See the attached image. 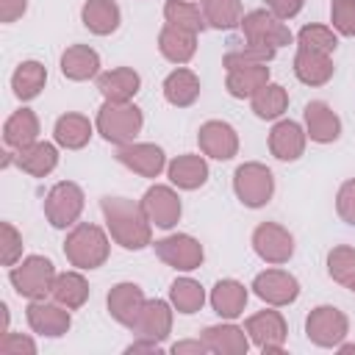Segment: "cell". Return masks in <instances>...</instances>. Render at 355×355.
Masks as SVG:
<instances>
[{"label":"cell","mask_w":355,"mask_h":355,"mask_svg":"<svg viewBox=\"0 0 355 355\" xmlns=\"http://www.w3.org/2000/svg\"><path fill=\"white\" fill-rule=\"evenodd\" d=\"M100 208H103V216L108 222V233L119 247L141 250L150 244L153 222L147 219L141 202H133L128 197H103Z\"/></svg>","instance_id":"1"},{"label":"cell","mask_w":355,"mask_h":355,"mask_svg":"<svg viewBox=\"0 0 355 355\" xmlns=\"http://www.w3.org/2000/svg\"><path fill=\"white\" fill-rule=\"evenodd\" d=\"M64 255L78 269H97L108 258V236L103 233V227L80 222L69 230L64 241Z\"/></svg>","instance_id":"2"},{"label":"cell","mask_w":355,"mask_h":355,"mask_svg":"<svg viewBox=\"0 0 355 355\" xmlns=\"http://www.w3.org/2000/svg\"><path fill=\"white\" fill-rule=\"evenodd\" d=\"M141 111L133 103H108L97 111V130L103 133L105 141L125 147L136 139V133L141 130Z\"/></svg>","instance_id":"3"},{"label":"cell","mask_w":355,"mask_h":355,"mask_svg":"<svg viewBox=\"0 0 355 355\" xmlns=\"http://www.w3.org/2000/svg\"><path fill=\"white\" fill-rule=\"evenodd\" d=\"M8 280L14 286V291L25 300H44L53 288L55 280V269L53 261L44 255H28L19 266H11Z\"/></svg>","instance_id":"4"},{"label":"cell","mask_w":355,"mask_h":355,"mask_svg":"<svg viewBox=\"0 0 355 355\" xmlns=\"http://www.w3.org/2000/svg\"><path fill=\"white\" fill-rule=\"evenodd\" d=\"M233 191L241 200V205L261 208L275 194V178H272V172L263 164L250 161V164H241L236 169V175H233Z\"/></svg>","instance_id":"5"},{"label":"cell","mask_w":355,"mask_h":355,"mask_svg":"<svg viewBox=\"0 0 355 355\" xmlns=\"http://www.w3.org/2000/svg\"><path fill=\"white\" fill-rule=\"evenodd\" d=\"M83 211V191L78 183L72 180H64V183H55L47 197H44V216L53 227H69L78 222Z\"/></svg>","instance_id":"6"},{"label":"cell","mask_w":355,"mask_h":355,"mask_svg":"<svg viewBox=\"0 0 355 355\" xmlns=\"http://www.w3.org/2000/svg\"><path fill=\"white\" fill-rule=\"evenodd\" d=\"M347 330H349L347 316L333 305H319L305 319L308 341H313L316 347H338L344 341Z\"/></svg>","instance_id":"7"},{"label":"cell","mask_w":355,"mask_h":355,"mask_svg":"<svg viewBox=\"0 0 355 355\" xmlns=\"http://www.w3.org/2000/svg\"><path fill=\"white\" fill-rule=\"evenodd\" d=\"M252 250L266 263L280 266L294 255V239H291V233L286 227H280L275 222H261L252 230Z\"/></svg>","instance_id":"8"},{"label":"cell","mask_w":355,"mask_h":355,"mask_svg":"<svg viewBox=\"0 0 355 355\" xmlns=\"http://www.w3.org/2000/svg\"><path fill=\"white\" fill-rule=\"evenodd\" d=\"M241 33L250 42H261V44H272V47H283L291 44V31L286 28L283 19H277L272 11H250L241 17Z\"/></svg>","instance_id":"9"},{"label":"cell","mask_w":355,"mask_h":355,"mask_svg":"<svg viewBox=\"0 0 355 355\" xmlns=\"http://www.w3.org/2000/svg\"><path fill=\"white\" fill-rule=\"evenodd\" d=\"M155 255L180 272H191L202 263V244L189 233H175L155 241Z\"/></svg>","instance_id":"10"},{"label":"cell","mask_w":355,"mask_h":355,"mask_svg":"<svg viewBox=\"0 0 355 355\" xmlns=\"http://www.w3.org/2000/svg\"><path fill=\"white\" fill-rule=\"evenodd\" d=\"M244 330L250 336V341L261 349V352H280L283 341H286V322L280 316V311H258L244 322Z\"/></svg>","instance_id":"11"},{"label":"cell","mask_w":355,"mask_h":355,"mask_svg":"<svg viewBox=\"0 0 355 355\" xmlns=\"http://www.w3.org/2000/svg\"><path fill=\"white\" fill-rule=\"evenodd\" d=\"M252 291H255L263 302L280 308V305H291V302L297 300L300 283H297L294 275H288V272H283V269H266V272L255 275Z\"/></svg>","instance_id":"12"},{"label":"cell","mask_w":355,"mask_h":355,"mask_svg":"<svg viewBox=\"0 0 355 355\" xmlns=\"http://www.w3.org/2000/svg\"><path fill=\"white\" fill-rule=\"evenodd\" d=\"M28 324L33 333L39 336H50V338H58L69 330L72 324V316H69V308H64L61 302H44V300H31L28 305Z\"/></svg>","instance_id":"13"},{"label":"cell","mask_w":355,"mask_h":355,"mask_svg":"<svg viewBox=\"0 0 355 355\" xmlns=\"http://www.w3.org/2000/svg\"><path fill=\"white\" fill-rule=\"evenodd\" d=\"M116 161L125 164L130 172L141 175V178H158L166 169V155L161 147L155 144H144V141H130L125 147L116 150Z\"/></svg>","instance_id":"14"},{"label":"cell","mask_w":355,"mask_h":355,"mask_svg":"<svg viewBox=\"0 0 355 355\" xmlns=\"http://www.w3.org/2000/svg\"><path fill=\"white\" fill-rule=\"evenodd\" d=\"M197 144L200 150L208 155V158H216V161H227L239 153V136L236 130L222 122V119H211L205 122L200 130H197Z\"/></svg>","instance_id":"15"},{"label":"cell","mask_w":355,"mask_h":355,"mask_svg":"<svg viewBox=\"0 0 355 355\" xmlns=\"http://www.w3.org/2000/svg\"><path fill=\"white\" fill-rule=\"evenodd\" d=\"M141 208H144L147 219L155 227H164V230H169L180 219V211H183L180 197L169 186H150L141 197Z\"/></svg>","instance_id":"16"},{"label":"cell","mask_w":355,"mask_h":355,"mask_svg":"<svg viewBox=\"0 0 355 355\" xmlns=\"http://www.w3.org/2000/svg\"><path fill=\"white\" fill-rule=\"evenodd\" d=\"M144 294L136 283H116L111 291H108V313L125 324V327H133L141 308H144Z\"/></svg>","instance_id":"17"},{"label":"cell","mask_w":355,"mask_h":355,"mask_svg":"<svg viewBox=\"0 0 355 355\" xmlns=\"http://www.w3.org/2000/svg\"><path fill=\"white\" fill-rule=\"evenodd\" d=\"M141 78L130 67H114L108 72L97 75V89L108 103H130V97L139 92Z\"/></svg>","instance_id":"18"},{"label":"cell","mask_w":355,"mask_h":355,"mask_svg":"<svg viewBox=\"0 0 355 355\" xmlns=\"http://www.w3.org/2000/svg\"><path fill=\"white\" fill-rule=\"evenodd\" d=\"M136 333V338H153V341H164L172 330V311L164 300H147L136 324L130 327Z\"/></svg>","instance_id":"19"},{"label":"cell","mask_w":355,"mask_h":355,"mask_svg":"<svg viewBox=\"0 0 355 355\" xmlns=\"http://www.w3.org/2000/svg\"><path fill=\"white\" fill-rule=\"evenodd\" d=\"M305 128H308L311 141L330 144L341 133V119L336 116V111L324 100H311L305 105Z\"/></svg>","instance_id":"20"},{"label":"cell","mask_w":355,"mask_h":355,"mask_svg":"<svg viewBox=\"0 0 355 355\" xmlns=\"http://www.w3.org/2000/svg\"><path fill=\"white\" fill-rule=\"evenodd\" d=\"M269 150L280 161H297L305 153V130L294 119H280L269 133Z\"/></svg>","instance_id":"21"},{"label":"cell","mask_w":355,"mask_h":355,"mask_svg":"<svg viewBox=\"0 0 355 355\" xmlns=\"http://www.w3.org/2000/svg\"><path fill=\"white\" fill-rule=\"evenodd\" d=\"M202 341L208 352H216V355H244L250 349L247 330L236 324H211L202 330Z\"/></svg>","instance_id":"22"},{"label":"cell","mask_w":355,"mask_h":355,"mask_svg":"<svg viewBox=\"0 0 355 355\" xmlns=\"http://www.w3.org/2000/svg\"><path fill=\"white\" fill-rule=\"evenodd\" d=\"M14 164L22 169V172H28V175H33V178H44V175H50L53 169H55V164H58V150L50 144V141H33V144H28V147H22V150H17L14 153Z\"/></svg>","instance_id":"23"},{"label":"cell","mask_w":355,"mask_h":355,"mask_svg":"<svg viewBox=\"0 0 355 355\" xmlns=\"http://www.w3.org/2000/svg\"><path fill=\"white\" fill-rule=\"evenodd\" d=\"M294 75H297L305 86H324V83L333 78V61H330V55H324V53L297 47V55H294Z\"/></svg>","instance_id":"24"},{"label":"cell","mask_w":355,"mask_h":355,"mask_svg":"<svg viewBox=\"0 0 355 355\" xmlns=\"http://www.w3.org/2000/svg\"><path fill=\"white\" fill-rule=\"evenodd\" d=\"M166 175L172 180V186L191 191V189H200L208 180V164H205L202 155L186 153V155H178L175 161L166 164Z\"/></svg>","instance_id":"25"},{"label":"cell","mask_w":355,"mask_h":355,"mask_svg":"<svg viewBox=\"0 0 355 355\" xmlns=\"http://www.w3.org/2000/svg\"><path fill=\"white\" fill-rule=\"evenodd\" d=\"M61 72L69 80H89L100 75V55L89 44H72L61 55Z\"/></svg>","instance_id":"26"},{"label":"cell","mask_w":355,"mask_h":355,"mask_svg":"<svg viewBox=\"0 0 355 355\" xmlns=\"http://www.w3.org/2000/svg\"><path fill=\"white\" fill-rule=\"evenodd\" d=\"M266 83H269V67L266 64H233V67H227V92L233 97H252Z\"/></svg>","instance_id":"27"},{"label":"cell","mask_w":355,"mask_h":355,"mask_svg":"<svg viewBox=\"0 0 355 355\" xmlns=\"http://www.w3.org/2000/svg\"><path fill=\"white\" fill-rule=\"evenodd\" d=\"M80 19L92 33L108 36L119 28L122 14H119V6L114 0H86L80 8Z\"/></svg>","instance_id":"28"},{"label":"cell","mask_w":355,"mask_h":355,"mask_svg":"<svg viewBox=\"0 0 355 355\" xmlns=\"http://www.w3.org/2000/svg\"><path fill=\"white\" fill-rule=\"evenodd\" d=\"M158 50L172 64H186L197 50V33L180 31L175 25H164L158 33Z\"/></svg>","instance_id":"29"},{"label":"cell","mask_w":355,"mask_h":355,"mask_svg":"<svg viewBox=\"0 0 355 355\" xmlns=\"http://www.w3.org/2000/svg\"><path fill=\"white\" fill-rule=\"evenodd\" d=\"M211 305L214 311L222 316V319H236L244 313V305H247V288L239 283V280H219L214 288H211Z\"/></svg>","instance_id":"30"},{"label":"cell","mask_w":355,"mask_h":355,"mask_svg":"<svg viewBox=\"0 0 355 355\" xmlns=\"http://www.w3.org/2000/svg\"><path fill=\"white\" fill-rule=\"evenodd\" d=\"M164 97H166V103H172V105H178V108L191 105V103L200 97V78H197L191 69L178 67V69L169 72L166 80H164Z\"/></svg>","instance_id":"31"},{"label":"cell","mask_w":355,"mask_h":355,"mask_svg":"<svg viewBox=\"0 0 355 355\" xmlns=\"http://www.w3.org/2000/svg\"><path fill=\"white\" fill-rule=\"evenodd\" d=\"M36 136H39V119H36V114L31 108L14 111L3 125V141L8 147H14V150H22V147L33 144Z\"/></svg>","instance_id":"32"},{"label":"cell","mask_w":355,"mask_h":355,"mask_svg":"<svg viewBox=\"0 0 355 355\" xmlns=\"http://www.w3.org/2000/svg\"><path fill=\"white\" fill-rule=\"evenodd\" d=\"M50 297L55 302H61L64 308L69 311H78L86 300H89V283L80 272H61L55 275L53 280V288H50Z\"/></svg>","instance_id":"33"},{"label":"cell","mask_w":355,"mask_h":355,"mask_svg":"<svg viewBox=\"0 0 355 355\" xmlns=\"http://www.w3.org/2000/svg\"><path fill=\"white\" fill-rule=\"evenodd\" d=\"M53 136H55V144H61L67 150H80L92 139V122L83 114H64L55 119Z\"/></svg>","instance_id":"34"},{"label":"cell","mask_w":355,"mask_h":355,"mask_svg":"<svg viewBox=\"0 0 355 355\" xmlns=\"http://www.w3.org/2000/svg\"><path fill=\"white\" fill-rule=\"evenodd\" d=\"M44 80H47L44 64H39V61H22L14 69V75H11V89H14V94L19 100H33V97L42 94Z\"/></svg>","instance_id":"35"},{"label":"cell","mask_w":355,"mask_h":355,"mask_svg":"<svg viewBox=\"0 0 355 355\" xmlns=\"http://www.w3.org/2000/svg\"><path fill=\"white\" fill-rule=\"evenodd\" d=\"M250 103H252V111H255V116H261V119H277V116H283V111L288 108V92L280 86V83H266V86H261L252 97H250Z\"/></svg>","instance_id":"36"},{"label":"cell","mask_w":355,"mask_h":355,"mask_svg":"<svg viewBox=\"0 0 355 355\" xmlns=\"http://www.w3.org/2000/svg\"><path fill=\"white\" fill-rule=\"evenodd\" d=\"M164 17H166V25H175V28L189 31V33H200L208 25L202 17V8L191 0H166Z\"/></svg>","instance_id":"37"},{"label":"cell","mask_w":355,"mask_h":355,"mask_svg":"<svg viewBox=\"0 0 355 355\" xmlns=\"http://www.w3.org/2000/svg\"><path fill=\"white\" fill-rule=\"evenodd\" d=\"M200 8H202L205 22L219 31H230L241 25V17H244L241 0H200Z\"/></svg>","instance_id":"38"},{"label":"cell","mask_w":355,"mask_h":355,"mask_svg":"<svg viewBox=\"0 0 355 355\" xmlns=\"http://www.w3.org/2000/svg\"><path fill=\"white\" fill-rule=\"evenodd\" d=\"M169 300L175 305L178 313H197L205 302V291L197 280L191 277H178L172 286H169Z\"/></svg>","instance_id":"39"},{"label":"cell","mask_w":355,"mask_h":355,"mask_svg":"<svg viewBox=\"0 0 355 355\" xmlns=\"http://www.w3.org/2000/svg\"><path fill=\"white\" fill-rule=\"evenodd\" d=\"M297 47L333 55L336 47H338V39H336L333 28H327V25H305V28H300V33H297Z\"/></svg>","instance_id":"40"},{"label":"cell","mask_w":355,"mask_h":355,"mask_svg":"<svg viewBox=\"0 0 355 355\" xmlns=\"http://www.w3.org/2000/svg\"><path fill=\"white\" fill-rule=\"evenodd\" d=\"M327 272L336 283H344L349 286L352 277H355V250L352 247H333L330 255H327Z\"/></svg>","instance_id":"41"},{"label":"cell","mask_w":355,"mask_h":355,"mask_svg":"<svg viewBox=\"0 0 355 355\" xmlns=\"http://www.w3.org/2000/svg\"><path fill=\"white\" fill-rule=\"evenodd\" d=\"M330 22L341 36H355V0H333Z\"/></svg>","instance_id":"42"},{"label":"cell","mask_w":355,"mask_h":355,"mask_svg":"<svg viewBox=\"0 0 355 355\" xmlns=\"http://www.w3.org/2000/svg\"><path fill=\"white\" fill-rule=\"evenodd\" d=\"M19 255H22V236L17 233V227L11 222H3L0 225V258H3V266H14Z\"/></svg>","instance_id":"43"},{"label":"cell","mask_w":355,"mask_h":355,"mask_svg":"<svg viewBox=\"0 0 355 355\" xmlns=\"http://www.w3.org/2000/svg\"><path fill=\"white\" fill-rule=\"evenodd\" d=\"M336 211L347 225H355V180L341 183V189L336 194Z\"/></svg>","instance_id":"44"},{"label":"cell","mask_w":355,"mask_h":355,"mask_svg":"<svg viewBox=\"0 0 355 355\" xmlns=\"http://www.w3.org/2000/svg\"><path fill=\"white\" fill-rule=\"evenodd\" d=\"M0 352H3V355H22V352L33 355V352H36V344H33L28 336H19V333H3V338H0Z\"/></svg>","instance_id":"45"},{"label":"cell","mask_w":355,"mask_h":355,"mask_svg":"<svg viewBox=\"0 0 355 355\" xmlns=\"http://www.w3.org/2000/svg\"><path fill=\"white\" fill-rule=\"evenodd\" d=\"M266 6L277 19H291V17H297L302 11L305 0H266Z\"/></svg>","instance_id":"46"},{"label":"cell","mask_w":355,"mask_h":355,"mask_svg":"<svg viewBox=\"0 0 355 355\" xmlns=\"http://www.w3.org/2000/svg\"><path fill=\"white\" fill-rule=\"evenodd\" d=\"M28 0H0V19L3 22H14L25 14Z\"/></svg>","instance_id":"47"},{"label":"cell","mask_w":355,"mask_h":355,"mask_svg":"<svg viewBox=\"0 0 355 355\" xmlns=\"http://www.w3.org/2000/svg\"><path fill=\"white\" fill-rule=\"evenodd\" d=\"M128 355H133V352H161V341H153V338H139V341H133L128 349H125Z\"/></svg>","instance_id":"48"},{"label":"cell","mask_w":355,"mask_h":355,"mask_svg":"<svg viewBox=\"0 0 355 355\" xmlns=\"http://www.w3.org/2000/svg\"><path fill=\"white\" fill-rule=\"evenodd\" d=\"M172 352L175 355H183V352H208V347H205V341H178V344H172Z\"/></svg>","instance_id":"49"},{"label":"cell","mask_w":355,"mask_h":355,"mask_svg":"<svg viewBox=\"0 0 355 355\" xmlns=\"http://www.w3.org/2000/svg\"><path fill=\"white\" fill-rule=\"evenodd\" d=\"M338 352L349 355V352H355V344H338Z\"/></svg>","instance_id":"50"},{"label":"cell","mask_w":355,"mask_h":355,"mask_svg":"<svg viewBox=\"0 0 355 355\" xmlns=\"http://www.w3.org/2000/svg\"><path fill=\"white\" fill-rule=\"evenodd\" d=\"M349 288H352V294H355V277H352V283H349Z\"/></svg>","instance_id":"51"}]
</instances>
